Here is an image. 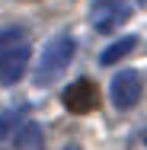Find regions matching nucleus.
Segmentation results:
<instances>
[{
	"mask_svg": "<svg viewBox=\"0 0 147 150\" xmlns=\"http://www.w3.org/2000/svg\"><path fill=\"white\" fill-rule=\"evenodd\" d=\"M141 93H144V77L138 70H121V74H115V80L109 86V96H112V102H115L118 109L138 105Z\"/></svg>",
	"mask_w": 147,
	"mask_h": 150,
	"instance_id": "7ed1b4c3",
	"label": "nucleus"
},
{
	"mask_svg": "<svg viewBox=\"0 0 147 150\" xmlns=\"http://www.w3.org/2000/svg\"><path fill=\"white\" fill-rule=\"evenodd\" d=\"M26 115H29V109L26 105H16V109H10L3 118H0V141H10L23 125H26Z\"/></svg>",
	"mask_w": 147,
	"mask_h": 150,
	"instance_id": "0eeeda50",
	"label": "nucleus"
},
{
	"mask_svg": "<svg viewBox=\"0 0 147 150\" xmlns=\"http://www.w3.org/2000/svg\"><path fill=\"white\" fill-rule=\"evenodd\" d=\"M23 35H26L23 29H6V32H0V54L10 51V48H16V45H23Z\"/></svg>",
	"mask_w": 147,
	"mask_h": 150,
	"instance_id": "1a4fd4ad",
	"label": "nucleus"
},
{
	"mask_svg": "<svg viewBox=\"0 0 147 150\" xmlns=\"http://www.w3.org/2000/svg\"><path fill=\"white\" fill-rule=\"evenodd\" d=\"M26 67H29V45L23 42V45H16V48H10V51L0 54V83L3 86L16 83L26 74Z\"/></svg>",
	"mask_w": 147,
	"mask_h": 150,
	"instance_id": "39448f33",
	"label": "nucleus"
},
{
	"mask_svg": "<svg viewBox=\"0 0 147 150\" xmlns=\"http://www.w3.org/2000/svg\"><path fill=\"white\" fill-rule=\"evenodd\" d=\"M67 150H80V147H67Z\"/></svg>",
	"mask_w": 147,
	"mask_h": 150,
	"instance_id": "9b49d317",
	"label": "nucleus"
},
{
	"mask_svg": "<svg viewBox=\"0 0 147 150\" xmlns=\"http://www.w3.org/2000/svg\"><path fill=\"white\" fill-rule=\"evenodd\" d=\"M128 16H131V3L128 0H96L89 6V23H93V29L102 32V35H109L118 26H125Z\"/></svg>",
	"mask_w": 147,
	"mask_h": 150,
	"instance_id": "f03ea898",
	"label": "nucleus"
},
{
	"mask_svg": "<svg viewBox=\"0 0 147 150\" xmlns=\"http://www.w3.org/2000/svg\"><path fill=\"white\" fill-rule=\"evenodd\" d=\"M138 3H144V6H147V0H138Z\"/></svg>",
	"mask_w": 147,
	"mask_h": 150,
	"instance_id": "9d476101",
	"label": "nucleus"
},
{
	"mask_svg": "<svg viewBox=\"0 0 147 150\" xmlns=\"http://www.w3.org/2000/svg\"><path fill=\"white\" fill-rule=\"evenodd\" d=\"M74 51H77V42H74L70 35L51 38V42L45 45L38 64H35V83L45 86V83H51L55 77H61V74L67 70V64L74 61Z\"/></svg>",
	"mask_w": 147,
	"mask_h": 150,
	"instance_id": "f257e3e1",
	"label": "nucleus"
},
{
	"mask_svg": "<svg viewBox=\"0 0 147 150\" xmlns=\"http://www.w3.org/2000/svg\"><path fill=\"white\" fill-rule=\"evenodd\" d=\"M134 48H138V38H134V35H125V38L112 42V45L99 54V64H115V61H121L125 54H131Z\"/></svg>",
	"mask_w": 147,
	"mask_h": 150,
	"instance_id": "6e6552de",
	"label": "nucleus"
},
{
	"mask_svg": "<svg viewBox=\"0 0 147 150\" xmlns=\"http://www.w3.org/2000/svg\"><path fill=\"white\" fill-rule=\"evenodd\" d=\"M13 144H16V150H42L45 147V134H42V128L35 121H26L13 134Z\"/></svg>",
	"mask_w": 147,
	"mask_h": 150,
	"instance_id": "423d86ee",
	"label": "nucleus"
},
{
	"mask_svg": "<svg viewBox=\"0 0 147 150\" xmlns=\"http://www.w3.org/2000/svg\"><path fill=\"white\" fill-rule=\"evenodd\" d=\"M64 105H67V112H74V115L93 112V109L99 105V90H96V83H93V80H77V83H70V86L64 90Z\"/></svg>",
	"mask_w": 147,
	"mask_h": 150,
	"instance_id": "20e7f679",
	"label": "nucleus"
}]
</instances>
